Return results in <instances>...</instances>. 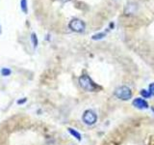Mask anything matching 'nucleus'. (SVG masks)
<instances>
[{"label": "nucleus", "instance_id": "1", "mask_svg": "<svg viewBox=\"0 0 154 145\" xmlns=\"http://www.w3.org/2000/svg\"><path fill=\"white\" fill-rule=\"evenodd\" d=\"M79 84L85 91L93 92L96 89V85L88 75H83L79 77Z\"/></svg>", "mask_w": 154, "mask_h": 145}, {"label": "nucleus", "instance_id": "2", "mask_svg": "<svg viewBox=\"0 0 154 145\" xmlns=\"http://www.w3.org/2000/svg\"><path fill=\"white\" fill-rule=\"evenodd\" d=\"M115 96L117 97L118 99H120L122 101H126L132 97V91L127 86H120L119 88L116 89Z\"/></svg>", "mask_w": 154, "mask_h": 145}, {"label": "nucleus", "instance_id": "3", "mask_svg": "<svg viewBox=\"0 0 154 145\" xmlns=\"http://www.w3.org/2000/svg\"><path fill=\"white\" fill-rule=\"evenodd\" d=\"M69 27L70 30L76 33H82L85 31L86 24L85 22L79 18H72L69 23Z\"/></svg>", "mask_w": 154, "mask_h": 145}, {"label": "nucleus", "instance_id": "4", "mask_svg": "<svg viewBox=\"0 0 154 145\" xmlns=\"http://www.w3.org/2000/svg\"><path fill=\"white\" fill-rule=\"evenodd\" d=\"M82 120L86 125L91 126L95 124V122L97 121V116H96L95 112L91 109L86 110L85 112L83 113V116H82Z\"/></svg>", "mask_w": 154, "mask_h": 145}, {"label": "nucleus", "instance_id": "5", "mask_svg": "<svg viewBox=\"0 0 154 145\" xmlns=\"http://www.w3.org/2000/svg\"><path fill=\"white\" fill-rule=\"evenodd\" d=\"M133 105L138 108H148V105H147L146 102L143 99H141V98L135 99L133 102Z\"/></svg>", "mask_w": 154, "mask_h": 145}, {"label": "nucleus", "instance_id": "6", "mask_svg": "<svg viewBox=\"0 0 154 145\" xmlns=\"http://www.w3.org/2000/svg\"><path fill=\"white\" fill-rule=\"evenodd\" d=\"M137 11V5L135 3H128L126 6H125L124 9V13L125 14H135Z\"/></svg>", "mask_w": 154, "mask_h": 145}, {"label": "nucleus", "instance_id": "7", "mask_svg": "<svg viewBox=\"0 0 154 145\" xmlns=\"http://www.w3.org/2000/svg\"><path fill=\"white\" fill-rule=\"evenodd\" d=\"M31 43L34 48H37L38 45V38L37 36V34L35 32L31 33Z\"/></svg>", "mask_w": 154, "mask_h": 145}, {"label": "nucleus", "instance_id": "8", "mask_svg": "<svg viewBox=\"0 0 154 145\" xmlns=\"http://www.w3.org/2000/svg\"><path fill=\"white\" fill-rule=\"evenodd\" d=\"M20 9L23 14H28V2L27 0H20Z\"/></svg>", "mask_w": 154, "mask_h": 145}, {"label": "nucleus", "instance_id": "9", "mask_svg": "<svg viewBox=\"0 0 154 145\" xmlns=\"http://www.w3.org/2000/svg\"><path fill=\"white\" fill-rule=\"evenodd\" d=\"M67 130H69V133L73 137H75L77 140H81V134H80L78 132H77L76 130L72 129V128H69V129H67Z\"/></svg>", "mask_w": 154, "mask_h": 145}, {"label": "nucleus", "instance_id": "10", "mask_svg": "<svg viewBox=\"0 0 154 145\" xmlns=\"http://www.w3.org/2000/svg\"><path fill=\"white\" fill-rule=\"evenodd\" d=\"M0 72H1V75L3 76H11L12 71H11V69H9V68H2Z\"/></svg>", "mask_w": 154, "mask_h": 145}, {"label": "nucleus", "instance_id": "11", "mask_svg": "<svg viewBox=\"0 0 154 145\" xmlns=\"http://www.w3.org/2000/svg\"><path fill=\"white\" fill-rule=\"evenodd\" d=\"M106 36V33L102 32V33H98V34H95V35L93 36V40H100Z\"/></svg>", "mask_w": 154, "mask_h": 145}, {"label": "nucleus", "instance_id": "12", "mask_svg": "<svg viewBox=\"0 0 154 145\" xmlns=\"http://www.w3.org/2000/svg\"><path fill=\"white\" fill-rule=\"evenodd\" d=\"M141 94L143 96V98H149V97H151V96H152L150 92L147 91V90H142Z\"/></svg>", "mask_w": 154, "mask_h": 145}, {"label": "nucleus", "instance_id": "13", "mask_svg": "<svg viewBox=\"0 0 154 145\" xmlns=\"http://www.w3.org/2000/svg\"><path fill=\"white\" fill-rule=\"evenodd\" d=\"M27 102V99L26 98H21V99H19V100H17V105H23V104H25Z\"/></svg>", "mask_w": 154, "mask_h": 145}, {"label": "nucleus", "instance_id": "14", "mask_svg": "<svg viewBox=\"0 0 154 145\" xmlns=\"http://www.w3.org/2000/svg\"><path fill=\"white\" fill-rule=\"evenodd\" d=\"M149 92L151 93V95H154V83L150 84V86H149Z\"/></svg>", "mask_w": 154, "mask_h": 145}, {"label": "nucleus", "instance_id": "15", "mask_svg": "<svg viewBox=\"0 0 154 145\" xmlns=\"http://www.w3.org/2000/svg\"><path fill=\"white\" fill-rule=\"evenodd\" d=\"M60 1H61V2H64V3H65V2H67V1H69V0H60Z\"/></svg>", "mask_w": 154, "mask_h": 145}, {"label": "nucleus", "instance_id": "16", "mask_svg": "<svg viewBox=\"0 0 154 145\" xmlns=\"http://www.w3.org/2000/svg\"><path fill=\"white\" fill-rule=\"evenodd\" d=\"M0 34H1V27H0Z\"/></svg>", "mask_w": 154, "mask_h": 145}]
</instances>
